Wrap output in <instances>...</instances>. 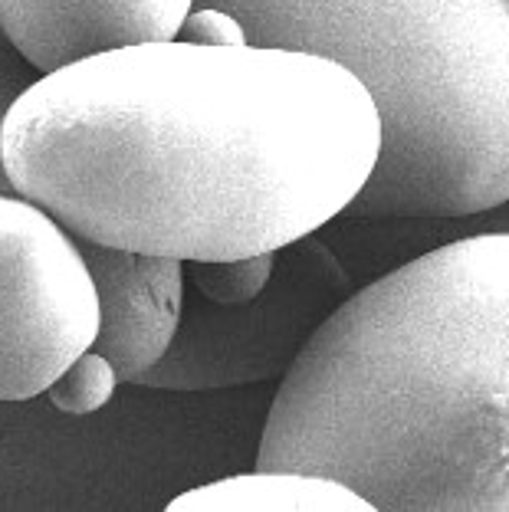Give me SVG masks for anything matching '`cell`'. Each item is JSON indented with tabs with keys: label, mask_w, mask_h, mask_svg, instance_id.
<instances>
[{
	"label": "cell",
	"mask_w": 509,
	"mask_h": 512,
	"mask_svg": "<svg viewBox=\"0 0 509 512\" xmlns=\"http://www.w3.org/2000/svg\"><path fill=\"white\" fill-rule=\"evenodd\" d=\"M178 37L316 53L362 79L381 155L345 214L470 217L509 201V0H194Z\"/></svg>",
	"instance_id": "obj_3"
},
{
	"label": "cell",
	"mask_w": 509,
	"mask_h": 512,
	"mask_svg": "<svg viewBox=\"0 0 509 512\" xmlns=\"http://www.w3.org/2000/svg\"><path fill=\"white\" fill-rule=\"evenodd\" d=\"M119 375L112 371L106 358L92 355L89 348L69 365L60 378L50 384V401L66 414H92L99 407H106L109 398L119 388Z\"/></svg>",
	"instance_id": "obj_10"
},
{
	"label": "cell",
	"mask_w": 509,
	"mask_h": 512,
	"mask_svg": "<svg viewBox=\"0 0 509 512\" xmlns=\"http://www.w3.org/2000/svg\"><path fill=\"white\" fill-rule=\"evenodd\" d=\"M76 237V234H73ZM99 293V332L89 352L122 384L142 381L175 342L184 312V260L76 237Z\"/></svg>",
	"instance_id": "obj_6"
},
{
	"label": "cell",
	"mask_w": 509,
	"mask_h": 512,
	"mask_svg": "<svg viewBox=\"0 0 509 512\" xmlns=\"http://www.w3.org/2000/svg\"><path fill=\"white\" fill-rule=\"evenodd\" d=\"M276 253L240 256V260H188L184 273H191L194 289L221 306H237V302L257 299L266 283L273 279Z\"/></svg>",
	"instance_id": "obj_9"
},
{
	"label": "cell",
	"mask_w": 509,
	"mask_h": 512,
	"mask_svg": "<svg viewBox=\"0 0 509 512\" xmlns=\"http://www.w3.org/2000/svg\"><path fill=\"white\" fill-rule=\"evenodd\" d=\"M40 76H43L40 69L17 50V43L7 37L4 23H0V191H4V194L17 191L14 181H10V174H7V165H4V125H7V115L20 102L23 92L37 83Z\"/></svg>",
	"instance_id": "obj_11"
},
{
	"label": "cell",
	"mask_w": 509,
	"mask_h": 512,
	"mask_svg": "<svg viewBox=\"0 0 509 512\" xmlns=\"http://www.w3.org/2000/svg\"><path fill=\"white\" fill-rule=\"evenodd\" d=\"M194 0H0V23L17 50L53 73L86 56L175 40Z\"/></svg>",
	"instance_id": "obj_7"
},
{
	"label": "cell",
	"mask_w": 509,
	"mask_h": 512,
	"mask_svg": "<svg viewBox=\"0 0 509 512\" xmlns=\"http://www.w3.org/2000/svg\"><path fill=\"white\" fill-rule=\"evenodd\" d=\"M257 467L335 476L375 512H509V234L424 253L319 322Z\"/></svg>",
	"instance_id": "obj_2"
},
{
	"label": "cell",
	"mask_w": 509,
	"mask_h": 512,
	"mask_svg": "<svg viewBox=\"0 0 509 512\" xmlns=\"http://www.w3.org/2000/svg\"><path fill=\"white\" fill-rule=\"evenodd\" d=\"M99 332V293L76 237L46 207L0 191V401H30Z\"/></svg>",
	"instance_id": "obj_4"
},
{
	"label": "cell",
	"mask_w": 509,
	"mask_h": 512,
	"mask_svg": "<svg viewBox=\"0 0 509 512\" xmlns=\"http://www.w3.org/2000/svg\"><path fill=\"white\" fill-rule=\"evenodd\" d=\"M171 512H375L349 483L303 470H253L198 486L168 503Z\"/></svg>",
	"instance_id": "obj_8"
},
{
	"label": "cell",
	"mask_w": 509,
	"mask_h": 512,
	"mask_svg": "<svg viewBox=\"0 0 509 512\" xmlns=\"http://www.w3.org/2000/svg\"><path fill=\"white\" fill-rule=\"evenodd\" d=\"M299 243L303 247H286L289 256L276 253L273 279L257 299L221 306L194 289V306L184 302L175 342L138 384L175 391L234 388L270 378L283 362L293 365L319 302L342 286L332 256L309 237Z\"/></svg>",
	"instance_id": "obj_5"
},
{
	"label": "cell",
	"mask_w": 509,
	"mask_h": 512,
	"mask_svg": "<svg viewBox=\"0 0 509 512\" xmlns=\"http://www.w3.org/2000/svg\"><path fill=\"white\" fill-rule=\"evenodd\" d=\"M378 155V106L342 63L181 37L43 73L4 125L17 194L69 234L184 263L312 237Z\"/></svg>",
	"instance_id": "obj_1"
}]
</instances>
